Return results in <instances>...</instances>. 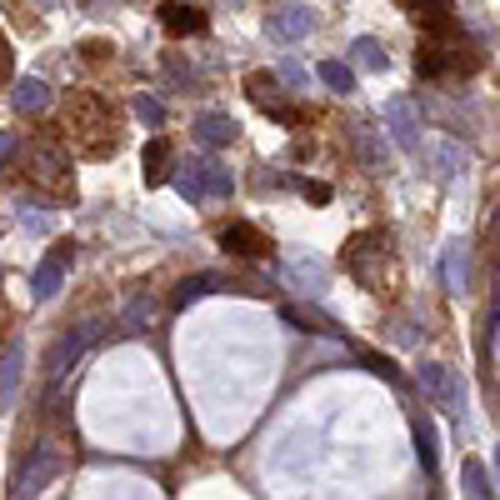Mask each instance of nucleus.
<instances>
[{
    "label": "nucleus",
    "instance_id": "nucleus-34",
    "mask_svg": "<svg viewBox=\"0 0 500 500\" xmlns=\"http://www.w3.org/2000/svg\"><path fill=\"white\" fill-rule=\"evenodd\" d=\"M431 500H435V495H431Z\"/></svg>",
    "mask_w": 500,
    "mask_h": 500
},
{
    "label": "nucleus",
    "instance_id": "nucleus-16",
    "mask_svg": "<svg viewBox=\"0 0 500 500\" xmlns=\"http://www.w3.org/2000/svg\"><path fill=\"white\" fill-rule=\"evenodd\" d=\"M350 60H356L360 70H386V66H390V56L380 50V40H370V36H356V40H350Z\"/></svg>",
    "mask_w": 500,
    "mask_h": 500
},
{
    "label": "nucleus",
    "instance_id": "nucleus-28",
    "mask_svg": "<svg viewBox=\"0 0 500 500\" xmlns=\"http://www.w3.org/2000/svg\"><path fill=\"white\" fill-rule=\"evenodd\" d=\"M366 366H370V370H376V376H386V380H390V386H400V370H396V366H390V360H380V356H366Z\"/></svg>",
    "mask_w": 500,
    "mask_h": 500
},
{
    "label": "nucleus",
    "instance_id": "nucleus-6",
    "mask_svg": "<svg viewBox=\"0 0 500 500\" xmlns=\"http://www.w3.org/2000/svg\"><path fill=\"white\" fill-rule=\"evenodd\" d=\"M95 340V321H85V325H76L70 335H60L56 346H50V356H46V380L56 386V380H66V370L80 360V350Z\"/></svg>",
    "mask_w": 500,
    "mask_h": 500
},
{
    "label": "nucleus",
    "instance_id": "nucleus-26",
    "mask_svg": "<svg viewBox=\"0 0 500 500\" xmlns=\"http://www.w3.org/2000/svg\"><path fill=\"white\" fill-rule=\"evenodd\" d=\"M135 115H141L145 125H155V131L165 125V105L155 101V95H135Z\"/></svg>",
    "mask_w": 500,
    "mask_h": 500
},
{
    "label": "nucleus",
    "instance_id": "nucleus-24",
    "mask_svg": "<svg viewBox=\"0 0 500 500\" xmlns=\"http://www.w3.org/2000/svg\"><path fill=\"white\" fill-rule=\"evenodd\" d=\"M350 141H356V151H360V161H366V165H380V161H386V151H380V141H376V135L366 131V125H356V131H350Z\"/></svg>",
    "mask_w": 500,
    "mask_h": 500
},
{
    "label": "nucleus",
    "instance_id": "nucleus-2",
    "mask_svg": "<svg viewBox=\"0 0 500 500\" xmlns=\"http://www.w3.org/2000/svg\"><path fill=\"white\" fill-rule=\"evenodd\" d=\"M380 261H386V230H356V236L346 240V250H340V265H346L356 281H366L370 291H380V275H376Z\"/></svg>",
    "mask_w": 500,
    "mask_h": 500
},
{
    "label": "nucleus",
    "instance_id": "nucleus-13",
    "mask_svg": "<svg viewBox=\"0 0 500 500\" xmlns=\"http://www.w3.org/2000/svg\"><path fill=\"white\" fill-rule=\"evenodd\" d=\"M386 115H390V135H396V145L416 151V145H420V121H416V111H410L406 101H390Z\"/></svg>",
    "mask_w": 500,
    "mask_h": 500
},
{
    "label": "nucleus",
    "instance_id": "nucleus-27",
    "mask_svg": "<svg viewBox=\"0 0 500 500\" xmlns=\"http://www.w3.org/2000/svg\"><path fill=\"white\" fill-rule=\"evenodd\" d=\"M301 196L315 200V206H325V200H331V186H321V180H301Z\"/></svg>",
    "mask_w": 500,
    "mask_h": 500
},
{
    "label": "nucleus",
    "instance_id": "nucleus-20",
    "mask_svg": "<svg viewBox=\"0 0 500 500\" xmlns=\"http://www.w3.org/2000/svg\"><path fill=\"white\" fill-rule=\"evenodd\" d=\"M210 285H220V275H186V281L176 285V295H170V305H190V301H200V295H210Z\"/></svg>",
    "mask_w": 500,
    "mask_h": 500
},
{
    "label": "nucleus",
    "instance_id": "nucleus-10",
    "mask_svg": "<svg viewBox=\"0 0 500 500\" xmlns=\"http://www.w3.org/2000/svg\"><path fill=\"white\" fill-rule=\"evenodd\" d=\"M60 471V455L50 451V445H36V461H30V471L20 475V495H40L50 481H56Z\"/></svg>",
    "mask_w": 500,
    "mask_h": 500
},
{
    "label": "nucleus",
    "instance_id": "nucleus-29",
    "mask_svg": "<svg viewBox=\"0 0 500 500\" xmlns=\"http://www.w3.org/2000/svg\"><path fill=\"white\" fill-rule=\"evenodd\" d=\"M80 50H85V60H101V56H105V50H115V46H105V40H85V46H80Z\"/></svg>",
    "mask_w": 500,
    "mask_h": 500
},
{
    "label": "nucleus",
    "instance_id": "nucleus-33",
    "mask_svg": "<svg viewBox=\"0 0 500 500\" xmlns=\"http://www.w3.org/2000/svg\"><path fill=\"white\" fill-rule=\"evenodd\" d=\"M40 5H56V0H40Z\"/></svg>",
    "mask_w": 500,
    "mask_h": 500
},
{
    "label": "nucleus",
    "instance_id": "nucleus-22",
    "mask_svg": "<svg viewBox=\"0 0 500 500\" xmlns=\"http://www.w3.org/2000/svg\"><path fill=\"white\" fill-rule=\"evenodd\" d=\"M151 315H155V301H151V291H145V295H135V301H125L121 321H125V331H141V325H151Z\"/></svg>",
    "mask_w": 500,
    "mask_h": 500
},
{
    "label": "nucleus",
    "instance_id": "nucleus-12",
    "mask_svg": "<svg viewBox=\"0 0 500 500\" xmlns=\"http://www.w3.org/2000/svg\"><path fill=\"white\" fill-rule=\"evenodd\" d=\"M170 165H176V155H170V141H165V135H155V141L145 145V155H141L145 186H165V180H170Z\"/></svg>",
    "mask_w": 500,
    "mask_h": 500
},
{
    "label": "nucleus",
    "instance_id": "nucleus-5",
    "mask_svg": "<svg viewBox=\"0 0 500 500\" xmlns=\"http://www.w3.org/2000/svg\"><path fill=\"white\" fill-rule=\"evenodd\" d=\"M70 265H76V246H70V240L50 246V255L36 265V275H30V295H36V301H50V295L60 291V281L70 275Z\"/></svg>",
    "mask_w": 500,
    "mask_h": 500
},
{
    "label": "nucleus",
    "instance_id": "nucleus-30",
    "mask_svg": "<svg viewBox=\"0 0 500 500\" xmlns=\"http://www.w3.org/2000/svg\"><path fill=\"white\" fill-rule=\"evenodd\" d=\"M16 151H20V141H16V135H0V165H5Z\"/></svg>",
    "mask_w": 500,
    "mask_h": 500
},
{
    "label": "nucleus",
    "instance_id": "nucleus-25",
    "mask_svg": "<svg viewBox=\"0 0 500 500\" xmlns=\"http://www.w3.org/2000/svg\"><path fill=\"white\" fill-rule=\"evenodd\" d=\"M445 275H451V291L465 295V246H451V255H445Z\"/></svg>",
    "mask_w": 500,
    "mask_h": 500
},
{
    "label": "nucleus",
    "instance_id": "nucleus-15",
    "mask_svg": "<svg viewBox=\"0 0 500 500\" xmlns=\"http://www.w3.org/2000/svg\"><path fill=\"white\" fill-rule=\"evenodd\" d=\"M246 90H250V101L261 105V111H281V80L275 76L255 70V76H246Z\"/></svg>",
    "mask_w": 500,
    "mask_h": 500
},
{
    "label": "nucleus",
    "instance_id": "nucleus-3",
    "mask_svg": "<svg viewBox=\"0 0 500 500\" xmlns=\"http://www.w3.org/2000/svg\"><path fill=\"white\" fill-rule=\"evenodd\" d=\"M26 176L36 180V186H46V190H56V196H66L76 180H70V155L60 151V145H50V141H36L26 151Z\"/></svg>",
    "mask_w": 500,
    "mask_h": 500
},
{
    "label": "nucleus",
    "instance_id": "nucleus-17",
    "mask_svg": "<svg viewBox=\"0 0 500 500\" xmlns=\"http://www.w3.org/2000/svg\"><path fill=\"white\" fill-rule=\"evenodd\" d=\"M46 105H50V85L46 80H20L16 85V111L36 115V111H46Z\"/></svg>",
    "mask_w": 500,
    "mask_h": 500
},
{
    "label": "nucleus",
    "instance_id": "nucleus-9",
    "mask_svg": "<svg viewBox=\"0 0 500 500\" xmlns=\"http://www.w3.org/2000/svg\"><path fill=\"white\" fill-rule=\"evenodd\" d=\"M220 246H226L230 255H240V261H265V255L275 250L271 240L261 236V230L246 226V220H236V226H226V230H220Z\"/></svg>",
    "mask_w": 500,
    "mask_h": 500
},
{
    "label": "nucleus",
    "instance_id": "nucleus-31",
    "mask_svg": "<svg viewBox=\"0 0 500 500\" xmlns=\"http://www.w3.org/2000/svg\"><path fill=\"white\" fill-rule=\"evenodd\" d=\"M0 80H10V46H5V36H0Z\"/></svg>",
    "mask_w": 500,
    "mask_h": 500
},
{
    "label": "nucleus",
    "instance_id": "nucleus-19",
    "mask_svg": "<svg viewBox=\"0 0 500 500\" xmlns=\"http://www.w3.org/2000/svg\"><path fill=\"white\" fill-rule=\"evenodd\" d=\"M461 485H465V495H471V500H495L491 475H485L481 461H465V465H461Z\"/></svg>",
    "mask_w": 500,
    "mask_h": 500
},
{
    "label": "nucleus",
    "instance_id": "nucleus-1",
    "mask_svg": "<svg viewBox=\"0 0 500 500\" xmlns=\"http://www.w3.org/2000/svg\"><path fill=\"white\" fill-rule=\"evenodd\" d=\"M66 125H70V141H76L90 161H105V155L121 151V135H115V111H111V101H105V95H95V90L70 95Z\"/></svg>",
    "mask_w": 500,
    "mask_h": 500
},
{
    "label": "nucleus",
    "instance_id": "nucleus-21",
    "mask_svg": "<svg viewBox=\"0 0 500 500\" xmlns=\"http://www.w3.org/2000/svg\"><path fill=\"white\" fill-rule=\"evenodd\" d=\"M315 76H321L325 85H331V90H356V70L346 66V60H321V70H315Z\"/></svg>",
    "mask_w": 500,
    "mask_h": 500
},
{
    "label": "nucleus",
    "instance_id": "nucleus-4",
    "mask_svg": "<svg viewBox=\"0 0 500 500\" xmlns=\"http://www.w3.org/2000/svg\"><path fill=\"white\" fill-rule=\"evenodd\" d=\"M180 170H186V176H180L176 186H180V196H186V200H220V196L236 190V180H230V170L220 161H190Z\"/></svg>",
    "mask_w": 500,
    "mask_h": 500
},
{
    "label": "nucleus",
    "instance_id": "nucleus-32",
    "mask_svg": "<svg viewBox=\"0 0 500 500\" xmlns=\"http://www.w3.org/2000/svg\"><path fill=\"white\" fill-rule=\"evenodd\" d=\"M495 475H500V455H495Z\"/></svg>",
    "mask_w": 500,
    "mask_h": 500
},
{
    "label": "nucleus",
    "instance_id": "nucleus-23",
    "mask_svg": "<svg viewBox=\"0 0 500 500\" xmlns=\"http://www.w3.org/2000/svg\"><path fill=\"white\" fill-rule=\"evenodd\" d=\"M416 451H420V465L435 475V465H441V441H435V431L425 420H416Z\"/></svg>",
    "mask_w": 500,
    "mask_h": 500
},
{
    "label": "nucleus",
    "instance_id": "nucleus-7",
    "mask_svg": "<svg viewBox=\"0 0 500 500\" xmlns=\"http://www.w3.org/2000/svg\"><path fill=\"white\" fill-rule=\"evenodd\" d=\"M420 390H425V396H431L441 410H461V380H455V370L441 366V360L420 366Z\"/></svg>",
    "mask_w": 500,
    "mask_h": 500
},
{
    "label": "nucleus",
    "instance_id": "nucleus-18",
    "mask_svg": "<svg viewBox=\"0 0 500 500\" xmlns=\"http://www.w3.org/2000/svg\"><path fill=\"white\" fill-rule=\"evenodd\" d=\"M20 386V346L10 340L5 350H0V400H10Z\"/></svg>",
    "mask_w": 500,
    "mask_h": 500
},
{
    "label": "nucleus",
    "instance_id": "nucleus-11",
    "mask_svg": "<svg viewBox=\"0 0 500 500\" xmlns=\"http://www.w3.org/2000/svg\"><path fill=\"white\" fill-rule=\"evenodd\" d=\"M240 135V125L230 121V115H220V111H206V115H196V141L200 145H210V151H220V145H230Z\"/></svg>",
    "mask_w": 500,
    "mask_h": 500
},
{
    "label": "nucleus",
    "instance_id": "nucleus-14",
    "mask_svg": "<svg viewBox=\"0 0 500 500\" xmlns=\"http://www.w3.org/2000/svg\"><path fill=\"white\" fill-rule=\"evenodd\" d=\"M161 20L170 36H200L206 30V10H196V5H161Z\"/></svg>",
    "mask_w": 500,
    "mask_h": 500
},
{
    "label": "nucleus",
    "instance_id": "nucleus-8",
    "mask_svg": "<svg viewBox=\"0 0 500 500\" xmlns=\"http://www.w3.org/2000/svg\"><path fill=\"white\" fill-rule=\"evenodd\" d=\"M311 10L305 5H285V10H275L271 20H265V36L275 40V46H295V40H305L311 36Z\"/></svg>",
    "mask_w": 500,
    "mask_h": 500
}]
</instances>
